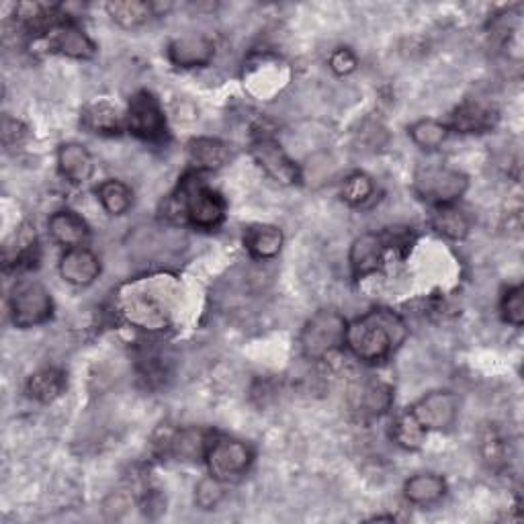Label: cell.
Segmentation results:
<instances>
[{
    "instance_id": "cell-13",
    "label": "cell",
    "mask_w": 524,
    "mask_h": 524,
    "mask_svg": "<svg viewBox=\"0 0 524 524\" xmlns=\"http://www.w3.org/2000/svg\"><path fill=\"white\" fill-rule=\"evenodd\" d=\"M60 275L66 283L76 287H89L101 275L99 256L86 246L68 248L60 258Z\"/></svg>"
},
{
    "instance_id": "cell-14",
    "label": "cell",
    "mask_w": 524,
    "mask_h": 524,
    "mask_svg": "<svg viewBox=\"0 0 524 524\" xmlns=\"http://www.w3.org/2000/svg\"><path fill=\"white\" fill-rule=\"evenodd\" d=\"M213 439H215V434L211 430L189 426V428H181L177 432H172L166 439L164 447H166V453L172 455L174 459L199 461V459H205L207 449L213 443Z\"/></svg>"
},
{
    "instance_id": "cell-5",
    "label": "cell",
    "mask_w": 524,
    "mask_h": 524,
    "mask_svg": "<svg viewBox=\"0 0 524 524\" xmlns=\"http://www.w3.org/2000/svg\"><path fill=\"white\" fill-rule=\"evenodd\" d=\"M348 322L336 310H320L305 322L299 334V346L305 359L322 361L340 351L346 338Z\"/></svg>"
},
{
    "instance_id": "cell-25",
    "label": "cell",
    "mask_w": 524,
    "mask_h": 524,
    "mask_svg": "<svg viewBox=\"0 0 524 524\" xmlns=\"http://www.w3.org/2000/svg\"><path fill=\"white\" fill-rule=\"evenodd\" d=\"M105 9L111 21L123 29H138L154 17V5L144 0H115Z\"/></svg>"
},
{
    "instance_id": "cell-1",
    "label": "cell",
    "mask_w": 524,
    "mask_h": 524,
    "mask_svg": "<svg viewBox=\"0 0 524 524\" xmlns=\"http://www.w3.org/2000/svg\"><path fill=\"white\" fill-rule=\"evenodd\" d=\"M181 285L170 275H150L119 287L115 305L121 318L146 332L166 330L179 310Z\"/></svg>"
},
{
    "instance_id": "cell-32",
    "label": "cell",
    "mask_w": 524,
    "mask_h": 524,
    "mask_svg": "<svg viewBox=\"0 0 524 524\" xmlns=\"http://www.w3.org/2000/svg\"><path fill=\"white\" fill-rule=\"evenodd\" d=\"M500 312L502 318L512 324L514 328H520L524 324V287L514 285L508 287L500 301Z\"/></svg>"
},
{
    "instance_id": "cell-4",
    "label": "cell",
    "mask_w": 524,
    "mask_h": 524,
    "mask_svg": "<svg viewBox=\"0 0 524 524\" xmlns=\"http://www.w3.org/2000/svg\"><path fill=\"white\" fill-rule=\"evenodd\" d=\"M168 217L177 222H187L197 230H217L226 217L224 197L213 191L199 174H187L177 193L166 203Z\"/></svg>"
},
{
    "instance_id": "cell-33",
    "label": "cell",
    "mask_w": 524,
    "mask_h": 524,
    "mask_svg": "<svg viewBox=\"0 0 524 524\" xmlns=\"http://www.w3.org/2000/svg\"><path fill=\"white\" fill-rule=\"evenodd\" d=\"M222 498H224V482L215 479L213 475L201 479V482L195 488V504L201 510L217 508V504L222 502Z\"/></svg>"
},
{
    "instance_id": "cell-27",
    "label": "cell",
    "mask_w": 524,
    "mask_h": 524,
    "mask_svg": "<svg viewBox=\"0 0 524 524\" xmlns=\"http://www.w3.org/2000/svg\"><path fill=\"white\" fill-rule=\"evenodd\" d=\"M82 125L101 136H115L121 131V117L107 101H97L82 109Z\"/></svg>"
},
{
    "instance_id": "cell-28",
    "label": "cell",
    "mask_w": 524,
    "mask_h": 524,
    "mask_svg": "<svg viewBox=\"0 0 524 524\" xmlns=\"http://www.w3.org/2000/svg\"><path fill=\"white\" fill-rule=\"evenodd\" d=\"M430 226L436 234H441L449 240H463L469 234L467 215L455 205L434 207V213L430 217Z\"/></svg>"
},
{
    "instance_id": "cell-24",
    "label": "cell",
    "mask_w": 524,
    "mask_h": 524,
    "mask_svg": "<svg viewBox=\"0 0 524 524\" xmlns=\"http://www.w3.org/2000/svg\"><path fill=\"white\" fill-rule=\"evenodd\" d=\"M283 240H285L283 232L277 226H267V224L252 226L244 234L246 250L256 260L275 258L283 248Z\"/></svg>"
},
{
    "instance_id": "cell-11",
    "label": "cell",
    "mask_w": 524,
    "mask_h": 524,
    "mask_svg": "<svg viewBox=\"0 0 524 524\" xmlns=\"http://www.w3.org/2000/svg\"><path fill=\"white\" fill-rule=\"evenodd\" d=\"M48 48L72 60H91L97 56V43L72 21H58L46 31Z\"/></svg>"
},
{
    "instance_id": "cell-20",
    "label": "cell",
    "mask_w": 524,
    "mask_h": 524,
    "mask_svg": "<svg viewBox=\"0 0 524 524\" xmlns=\"http://www.w3.org/2000/svg\"><path fill=\"white\" fill-rule=\"evenodd\" d=\"M351 402L361 416H381L391 408L393 389L383 381H361L351 391Z\"/></svg>"
},
{
    "instance_id": "cell-7",
    "label": "cell",
    "mask_w": 524,
    "mask_h": 524,
    "mask_svg": "<svg viewBox=\"0 0 524 524\" xmlns=\"http://www.w3.org/2000/svg\"><path fill=\"white\" fill-rule=\"evenodd\" d=\"M11 320L17 328H35L46 324L54 314L50 291L37 281H19L9 297Z\"/></svg>"
},
{
    "instance_id": "cell-9",
    "label": "cell",
    "mask_w": 524,
    "mask_h": 524,
    "mask_svg": "<svg viewBox=\"0 0 524 524\" xmlns=\"http://www.w3.org/2000/svg\"><path fill=\"white\" fill-rule=\"evenodd\" d=\"M250 154L258 168L279 185H297L301 181V168L291 160L283 146L271 134H256Z\"/></svg>"
},
{
    "instance_id": "cell-30",
    "label": "cell",
    "mask_w": 524,
    "mask_h": 524,
    "mask_svg": "<svg viewBox=\"0 0 524 524\" xmlns=\"http://www.w3.org/2000/svg\"><path fill=\"white\" fill-rule=\"evenodd\" d=\"M408 134L412 142L422 150H439L449 138V125L436 119H418L410 125Z\"/></svg>"
},
{
    "instance_id": "cell-29",
    "label": "cell",
    "mask_w": 524,
    "mask_h": 524,
    "mask_svg": "<svg viewBox=\"0 0 524 524\" xmlns=\"http://www.w3.org/2000/svg\"><path fill=\"white\" fill-rule=\"evenodd\" d=\"M97 197L109 215H125L134 205V191L117 179L103 181L97 187Z\"/></svg>"
},
{
    "instance_id": "cell-15",
    "label": "cell",
    "mask_w": 524,
    "mask_h": 524,
    "mask_svg": "<svg viewBox=\"0 0 524 524\" xmlns=\"http://www.w3.org/2000/svg\"><path fill=\"white\" fill-rule=\"evenodd\" d=\"M215 56L213 41L205 35H183L170 41L168 60L179 68L207 66Z\"/></svg>"
},
{
    "instance_id": "cell-2",
    "label": "cell",
    "mask_w": 524,
    "mask_h": 524,
    "mask_svg": "<svg viewBox=\"0 0 524 524\" xmlns=\"http://www.w3.org/2000/svg\"><path fill=\"white\" fill-rule=\"evenodd\" d=\"M408 326L400 314L375 308L346 326L344 344L359 361L381 363L404 344Z\"/></svg>"
},
{
    "instance_id": "cell-23",
    "label": "cell",
    "mask_w": 524,
    "mask_h": 524,
    "mask_svg": "<svg viewBox=\"0 0 524 524\" xmlns=\"http://www.w3.org/2000/svg\"><path fill=\"white\" fill-rule=\"evenodd\" d=\"M187 154L197 170H217L230 160V146L217 138H195L187 144Z\"/></svg>"
},
{
    "instance_id": "cell-26",
    "label": "cell",
    "mask_w": 524,
    "mask_h": 524,
    "mask_svg": "<svg viewBox=\"0 0 524 524\" xmlns=\"http://www.w3.org/2000/svg\"><path fill=\"white\" fill-rule=\"evenodd\" d=\"M39 258L35 228L23 226L15 234V246H7L5 250V267L7 269H31Z\"/></svg>"
},
{
    "instance_id": "cell-8",
    "label": "cell",
    "mask_w": 524,
    "mask_h": 524,
    "mask_svg": "<svg viewBox=\"0 0 524 524\" xmlns=\"http://www.w3.org/2000/svg\"><path fill=\"white\" fill-rule=\"evenodd\" d=\"M252 461V449L238 439H230V436H215L205 455L209 475L224 484L244 477L252 467Z\"/></svg>"
},
{
    "instance_id": "cell-3",
    "label": "cell",
    "mask_w": 524,
    "mask_h": 524,
    "mask_svg": "<svg viewBox=\"0 0 524 524\" xmlns=\"http://www.w3.org/2000/svg\"><path fill=\"white\" fill-rule=\"evenodd\" d=\"M459 414V398L453 391H430L402 412L393 424V439L404 449L416 451L430 432L447 430Z\"/></svg>"
},
{
    "instance_id": "cell-31",
    "label": "cell",
    "mask_w": 524,
    "mask_h": 524,
    "mask_svg": "<svg viewBox=\"0 0 524 524\" xmlns=\"http://www.w3.org/2000/svg\"><path fill=\"white\" fill-rule=\"evenodd\" d=\"M375 195V183L365 172H353L348 174L340 187V197L344 203L351 207H363L367 205Z\"/></svg>"
},
{
    "instance_id": "cell-10",
    "label": "cell",
    "mask_w": 524,
    "mask_h": 524,
    "mask_svg": "<svg viewBox=\"0 0 524 524\" xmlns=\"http://www.w3.org/2000/svg\"><path fill=\"white\" fill-rule=\"evenodd\" d=\"M125 127L131 136L144 142H162L166 138V117L152 93L140 91L131 97L125 115Z\"/></svg>"
},
{
    "instance_id": "cell-34",
    "label": "cell",
    "mask_w": 524,
    "mask_h": 524,
    "mask_svg": "<svg viewBox=\"0 0 524 524\" xmlns=\"http://www.w3.org/2000/svg\"><path fill=\"white\" fill-rule=\"evenodd\" d=\"M328 64H330V70H332L334 74L346 76V74H351V72L357 70L359 60H357V56H355L351 50H348V48H338V50L332 52Z\"/></svg>"
},
{
    "instance_id": "cell-22",
    "label": "cell",
    "mask_w": 524,
    "mask_h": 524,
    "mask_svg": "<svg viewBox=\"0 0 524 524\" xmlns=\"http://www.w3.org/2000/svg\"><path fill=\"white\" fill-rule=\"evenodd\" d=\"M25 389L31 400L39 404H52L62 396L66 389V375L54 367L39 369L27 379Z\"/></svg>"
},
{
    "instance_id": "cell-6",
    "label": "cell",
    "mask_w": 524,
    "mask_h": 524,
    "mask_svg": "<svg viewBox=\"0 0 524 524\" xmlns=\"http://www.w3.org/2000/svg\"><path fill=\"white\" fill-rule=\"evenodd\" d=\"M469 189L467 174L449 166H422L414 174L416 195L434 205H455Z\"/></svg>"
},
{
    "instance_id": "cell-12",
    "label": "cell",
    "mask_w": 524,
    "mask_h": 524,
    "mask_svg": "<svg viewBox=\"0 0 524 524\" xmlns=\"http://www.w3.org/2000/svg\"><path fill=\"white\" fill-rule=\"evenodd\" d=\"M287 80L285 64L279 58L258 56L248 62L244 70V82L248 89L258 97H271L283 89Z\"/></svg>"
},
{
    "instance_id": "cell-16",
    "label": "cell",
    "mask_w": 524,
    "mask_h": 524,
    "mask_svg": "<svg viewBox=\"0 0 524 524\" xmlns=\"http://www.w3.org/2000/svg\"><path fill=\"white\" fill-rule=\"evenodd\" d=\"M48 230H50L52 240L64 246L66 250L84 246L91 238L89 226H86L82 217L72 209H60L52 213L48 220Z\"/></svg>"
},
{
    "instance_id": "cell-35",
    "label": "cell",
    "mask_w": 524,
    "mask_h": 524,
    "mask_svg": "<svg viewBox=\"0 0 524 524\" xmlns=\"http://www.w3.org/2000/svg\"><path fill=\"white\" fill-rule=\"evenodd\" d=\"M25 131H27L25 125L19 119H13V117L3 119V142H5V146L17 144L25 136Z\"/></svg>"
},
{
    "instance_id": "cell-36",
    "label": "cell",
    "mask_w": 524,
    "mask_h": 524,
    "mask_svg": "<svg viewBox=\"0 0 524 524\" xmlns=\"http://www.w3.org/2000/svg\"><path fill=\"white\" fill-rule=\"evenodd\" d=\"M396 522V516H373L371 522Z\"/></svg>"
},
{
    "instance_id": "cell-18",
    "label": "cell",
    "mask_w": 524,
    "mask_h": 524,
    "mask_svg": "<svg viewBox=\"0 0 524 524\" xmlns=\"http://www.w3.org/2000/svg\"><path fill=\"white\" fill-rule=\"evenodd\" d=\"M385 240L381 234H363L351 246V269L357 279L373 275L381 269L383 256H385Z\"/></svg>"
},
{
    "instance_id": "cell-19",
    "label": "cell",
    "mask_w": 524,
    "mask_h": 524,
    "mask_svg": "<svg viewBox=\"0 0 524 524\" xmlns=\"http://www.w3.org/2000/svg\"><path fill=\"white\" fill-rule=\"evenodd\" d=\"M58 166L62 177L72 185H82L93 177L95 160L91 152L78 142L62 144L58 150Z\"/></svg>"
},
{
    "instance_id": "cell-17",
    "label": "cell",
    "mask_w": 524,
    "mask_h": 524,
    "mask_svg": "<svg viewBox=\"0 0 524 524\" xmlns=\"http://www.w3.org/2000/svg\"><path fill=\"white\" fill-rule=\"evenodd\" d=\"M498 123V113L486 103L465 101L451 115V129L457 134H486Z\"/></svg>"
},
{
    "instance_id": "cell-21",
    "label": "cell",
    "mask_w": 524,
    "mask_h": 524,
    "mask_svg": "<svg viewBox=\"0 0 524 524\" xmlns=\"http://www.w3.org/2000/svg\"><path fill=\"white\" fill-rule=\"evenodd\" d=\"M447 494V482L436 473H416L404 484V496L414 506H434Z\"/></svg>"
}]
</instances>
